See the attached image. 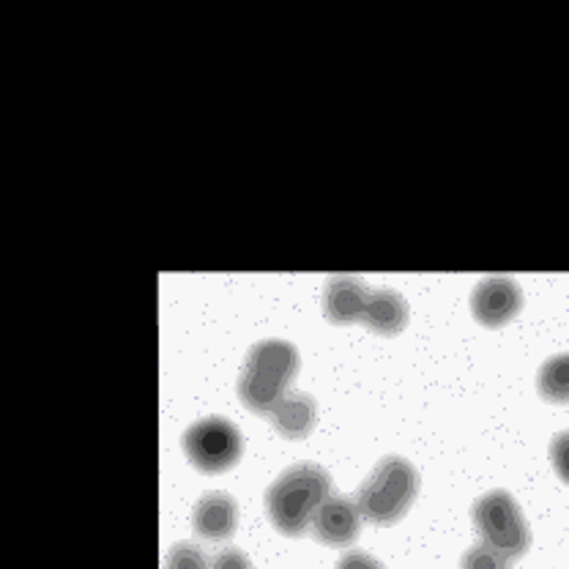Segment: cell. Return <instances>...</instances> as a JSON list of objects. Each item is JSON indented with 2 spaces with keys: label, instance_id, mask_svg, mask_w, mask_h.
Listing matches in <instances>:
<instances>
[{
  "label": "cell",
  "instance_id": "obj_13",
  "mask_svg": "<svg viewBox=\"0 0 569 569\" xmlns=\"http://www.w3.org/2000/svg\"><path fill=\"white\" fill-rule=\"evenodd\" d=\"M460 569H512V559H507L503 553H498L490 545H473L462 553Z\"/></svg>",
  "mask_w": 569,
  "mask_h": 569
},
{
  "label": "cell",
  "instance_id": "obj_11",
  "mask_svg": "<svg viewBox=\"0 0 569 569\" xmlns=\"http://www.w3.org/2000/svg\"><path fill=\"white\" fill-rule=\"evenodd\" d=\"M361 323H365L367 329L376 331V335H383V337L400 335V331L408 326V301L402 299L397 290H389V288L372 290L370 299H367Z\"/></svg>",
  "mask_w": 569,
  "mask_h": 569
},
{
  "label": "cell",
  "instance_id": "obj_8",
  "mask_svg": "<svg viewBox=\"0 0 569 569\" xmlns=\"http://www.w3.org/2000/svg\"><path fill=\"white\" fill-rule=\"evenodd\" d=\"M192 526L209 542H224L239 529V503L233 496L219 493V490L206 493L194 503Z\"/></svg>",
  "mask_w": 569,
  "mask_h": 569
},
{
  "label": "cell",
  "instance_id": "obj_14",
  "mask_svg": "<svg viewBox=\"0 0 569 569\" xmlns=\"http://www.w3.org/2000/svg\"><path fill=\"white\" fill-rule=\"evenodd\" d=\"M164 569H211V565L203 548L192 542H178L170 548L168 559H164Z\"/></svg>",
  "mask_w": 569,
  "mask_h": 569
},
{
  "label": "cell",
  "instance_id": "obj_10",
  "mask_svg": "<svg viewBox=\"0 0 569 569\" xmlns=\"http://www.w3.org/2000/svg\"><path fill=\"white\" fill-rule=\"evenodd\" d=\"M269 419L280 436L290 438V441H299V438L310 436V430L316 427L318 406L307 391H288L277 402L274 411L269 413Z\"/></svg>",
  "mask_w": 569,
  "mask_h": 569
},
{
  "label": "cell",
  "instance_id": "obj_3",
  "mask_svg": "<svg viewBox=\"0 0 569 569\" xmlns=\"http://www.w3.org/2000/svg\"><path fill=\"white\" fill-rule=\"evenodd\" d=\"M419 493V471L406 458L389 455L356 490V507L372 526H395Z\"/></svg>",
  "mask_w": 569,
  "mask_h": 569
},
{
  "label": "cell",
  "instance_id": "obj_17",
  "mask_svg": "<svg viewBox=\"0 0 569 569\" xmlns=\"http://www.w3.org/2000/svg\"><path fill=\"white\" fill-rule=\"evenodd\" d=\"M337 569H383L381 561L372 559L370 553H365V550H348L346 556L340 559V565Z\"/></svg>",
  "mask_w": 569,
  "mask_h": 569
},
{
  "label": "cell",
  "instance_id": "obj_1",
  "mask_svg": "<svg viewBox=\"0 0 569 569\" xmlns=\"http://www.w3.org/2000/svg\"><path fill=\"white\" fill-rule=\"evenodd\" d=\"M331 490V477L316 462H299L282 471L266 490V512L271 526L284 537H301L312 529L318 509Z\"/></svg>",
  "mask_w": 569,
  "mask_h": 569
},
{
  "label": "cell",
  "instance_id": "obj_4",
  "mask_svg": "<svg viewBox=\"0 0 569 569\" xmlns=\"http://www.w3.org/2000/svg\"><path fill=\"white\" fill-rule=\"evenodd\" d=\"M473 529L479 531L485 545L496 548L507 559H523L531 548V529L518 501L507 490H490L473 501L471 509Z\"/></svg>",
  "mask_w": 569,
  "mask_h": 569
},
{
  "label": "cell",
  "instance_id": "obj_16",
  "mask_svg": "<svg viewBox=\"0 0 569 569\" xmlns=\"http://www.w3.org/2000/svg\"><path fill=\"white\" fill-rule=\"evenodd\" d=\"M211 569H252V561L247 559V553L236 548H224L222 553H217V559L211 561Z\"/></svg>",
  "mask_w": 569,
  "mask_h": 569
},
{
  "label": "cell",
  "instance_id": "obj_15",
  "mask_svg": "<svg viewBox=\"0 0 569 569\" xmlns=\"http://www.w3.org/2000/svg\"><path fill=\"white\" fill-rule=\"evenodd\" d=\"M550 462H553V471L559 473L561 482L569 485V430L559 432L550 441Z\"/></svg>",
  "mask_w": 569,
  "mask_h": 569
},
{
  "label": "cell",
  "instance_id": "obj_6",
  "mask_svg": "<svg viewBox=\"0 0 569 569\" xmlns=\"http://www.w3.org/2000/svg\"><path fill=\"white\" fill-rule=\"evenodd\" d=\"M523 307V293L509 277H488L473 288L471 312L488 329L509 323Z\"/></svg>",
  "mask_w": 569,
  "mask_h": 569
},
{
  "label": "cell",
  "instance_id": "obj_12",
  "mask_svg": "<svg viewBox=\"0 0 569 569\" xmlns=\"http://www.w3.org/2000/svg\"><path fill=\"white\" fill-rule=\"evenodd\" d=\"M537 389L545 400L569 402V353L553 356L539 367Z\"/></svg>",
  "mask_w": 569,
  "mask_h": 569
},
{
  "label": "cell",
  "instance_id": "obj_7",
  "mask_svg": "<svg viewBox=\"0 0 569 569\" xmlns=\"http://www.w3.org/2000/svg\"><path fill=\"white\" fill-rule=\"evenodd\" d=\"M318 542L329 548H351L361 531V512L356 501L342 496H329L312 520Z\"/></svg>",
  "mask_w": 569,
  "mask_h": 569
},
{
  "label": "cell",
  "instance_id": "obj_2",
  "mask_svg": "<svg viewBox=\"0 0 569 569\" xmlns=\"http://www.w3.org/2000/svg\"><path fill=\"white\" fill-rule=\"evenodd\" d=\"M299 372V351L284 340H263L249 348L244 370L239 376L241 402L254 413H271L288 395Z\"/></svg>",
  "mask_w": 569,
  "mask_h": 569
},
{
  "label": "cell",
  "instance_id": "obj_9",
  "mask_svg": "<svg viewBox=\"0 0 569 569\" xmlns=\"http://www.w3.org/2000/svg\"><path fill=\"white\" fill-rule=\"evenodd\" d=\"M367 299H370V290L365 288V282L348 274H337L326 282L323 316L337 326L356 323L365 318Z\"/></svg>",
  "mask_w": 569,
  "mask_h": 569
},
{
  "label": "cell",
  "instance_id": "obj_5",
  "mask_svg": "<svg viewBox=\"0 0 569 569\" xmlns=\"http://www.w3.org/2000/svg\"><path fill=\"white\" fill-rule=\"evenodd\" d=\"M181 447L198 471L222 473L239 462L244 438H241L239 427L224 417H206L187 427Z\"/></svg>",
  "mask_w": 569,
  "mask_h": 569
}]
</instances>
